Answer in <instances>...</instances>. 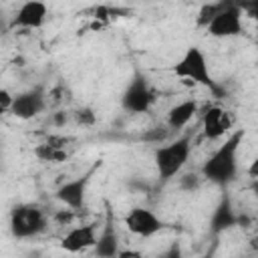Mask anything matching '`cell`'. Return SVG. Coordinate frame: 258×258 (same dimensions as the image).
<instances>
[{"mask_svg": "<svg viewBox=\"0 0 258 258\" xmlns=\"http://www.w3.org/2000/svg\"><path fill=\"white\" fill-rule=\"evenodd\" d=\"M12 103H14V97L8 93V89H2V91H0V109H2L4 113H10Z\"/></svg>", "mask_w": 258, "mask_h": 258, "instance_id": "cell-17", "label": "cell"}, {"mask_svg": "<svg viewBox=\"0 0 258 258\" xmlns=\"http://www.w3.org/2000/svg\"><path fill=\"white\" fill-rule=\"evenodd\" d=\"M97 240H99V236L95 232V226L93 224H85V226H77V228L69 230L62 236L60 246H62V250L77 254V252H83L87 248H95Z\"/></svg>", "mask_w": 258, "mask_h": 258, "instance_id": "cell-10", "label": "cell"}, {"mask_svg": "<svg viewBox=\"0 0 258 258\" xmlns=\"http://www.w3.org/2000/svg\"><path fill=\"white\" fill-rule=\"evenodd\" d=\"M252 191L258 196V179H254V183H252Z\"/></svg>", "mask_w": 258, "mask_h": 258, "instance_id": "cell-21", "label": "cell"}, {"mask_svg": "<svg viewBox=\"0 0 258 258\" xmlns=\"http://www.w3.org/2000/svg\"><path fill=\"white\" fill-rule=\"evenodd\" d=\"M246 173H248V177H252V179H258V157L250 161V165H248Z\"/></svg>", "mask_w": 258, "mask_h": 258, "instance_id": "cell-18", "label": "cell"}, {"mask_svg": "<svg viewBox=\"0 0 258 258\" xmlns=\"http://www.w3.org/2000/svg\"><path fill=\"white\" fill-rule=\"evenodd\" d=\"M79 121H87V123H91V121H93V115H91V111H87V109L79 111Z\"/></svg>", "mask_w": 258, "mask_h": 258, "instance_id": "cell-19", "label": "cell"}, {"mask_svg": "<svg viewBox=\"0 0 258 258\" xmlns=\"http://www.w3.org/2000/svg\"><path fill=\"white\" fill-rule=\"evenodd\" d=\"M232 127V119H230V113L220 107V105H210L202 117V133L206 139L214 141V139H220L224 137Z\"/></svg>", "mask_w": 258, "mask_h": 258, "instance_id": "cell-8", "label": "cell"}, {"mask_svg": "<svg viewBox=\"0 0 258 258\" xmlns=\"http://www.w3.org/2000/svg\"><path fill=\"white\" fill-rule=\"evenodd\" d=\"M236 4L248 18L258 22V0H236Z\"/></svg>", "mask_w": 258, "mask_h": 258, "instance_id": "cell-16", "label": "cell"}, {"mask_svg": "<svg viewBox=\"0 0 258 258\" xmlns=\"http://www.w3.org/2000/svg\"><path fill=\"white\" fill-rule=\"evenodd\" d=\"M46 14H48V6L42 0H26L18 8L12 24L18 28H40L46 20Z\"/></svg>", "mask_w": 258, "mask_h": 258, "instance_id": "cell-11", "label": "cell"}, {"mask_svg": "<svg viewBox=\"0 0 258 258\" xmlns=\"http://www.w3.org/2000/svg\"><path fill=\"white\" fill-rule=\"evenodd\" d=\"M244 139V131H234L220 147L204 161L202 175L208 181H214L218 185H226L236 177L238 171V147Z\"/></svg>", "mask_w": 258, "mask_h": 258, "instance_id": "cell-1", "label": "cell"}, {"mask_svg": "<svg viewBox=\"0 0 258 258\" xmlns=\"http://www.w3.org/2000/svg\"><path fill=\"white\" fill-rule=\"evenodd\" d=\"M95 254L97 256H117L119 254V242H117V234H115L111 222H107L103 234L99 236V240L95 244Z\"/></svg>", "mask_w": 258, "mask_h": 258, "instance_id": "cell-14", "label": "cell"}, {"mask_svg": "<svg viewBox=\"0 0 258 258\" xmlns=\"http://www.w3.org/2000/svg\"><path fill=\"white\" fill-rule=\"evenodd\" d=\"M123 222H125V228L131 234L141 236V238H151V236H155L163 228L161 220L151 210H147V208H133V210H129Z\"/></svg>", "mask_w": 258, "mask_h": 258, "instance_id": "cell-7", "label": "cell"}, {"mask_svg": "<svg viewBox=\"0 0 258 258\" xmlns=\"http://www.w3.org/2000/svg\"><path fill=\"white\" fill-rule=\"evenodd\" d=\"M198 113V103L194 99H185L177 105H173L167 113V125L171 129H183L191 119L194 115Z\"/></svg>", "mask_w": 258, "mask_h": 258, "instance_id": "cell-13", "label": "cell"}, {"mask_svg": "<svg viewBox=\"0 0 258 258\" xmlns=\"http://www.w3.org/2000/svg\"><path fill=\"white\" fill-rule=\"evenodd\" d=\"M173 75H177L194 85H202L210 91H216V83L212 79L208 58L200 46H189L183 52V56L173 64Z\"/></svg>", "mask_w": 258, "mask_h": 258, "instance_id": "cell-3", "label": "cell"}, {"mask_svg": "<svg viewBox=\"0 0 258 258\" xmlns=\"http://www.w3.org/2000/svg\"><path fill=\"white\" fill-rule=\"evenodd\" d=\"M208 34L214 38H232L242 34L244 26H242V10L238 8L236 2H230L218 10V14L212 18V22L206 26Z\"/></svg>", "mask_w": 258, "mask_h": 258, "instance_id": "cell-5", "label": "cell"}, {"mask_svg": "<svg viewBox=\"0 0 258 258\" xmlns=\"http://www.w3.org/2000/svg\"><path fill=\"white\" fill-rule=\"evenodd\" d=\"M222 6H224V2H222V4H206V6H202V10H200V14H198V24H200V26H208Z\"/></svg>", "mask_w": 258, "mask_h": 258, "instance_id": "cell-15", "label": "cell"}, {"mask_svg": "<svg viewBox=\"0 0 258 258\" xmlns=\"http://www.w3.org/2000/svg\"><path fill=\"white\" fill-rule=\"evenodd\" d=\"M89 179H91V171L81 175V177H75V179H69V181L60 183L56 187V191H54L56 200L62 202L64 206H69L71 210H83Z\"/></svg>", "mask_w": 258, "mask_h": 258, "instance_id": "cell-9", "label": "cell"}, {"mask_svg": "<svg viewBox=\"0 0 258 258\" xmlns=\"http://www.w3.org/2000/svg\"><path fill=\"white\" fill-rule=\"evenodd\" d=\"M250 246H252L254 250H258V236H252V238H250Z\"/></svg>", "mask_w": 258, "mask_h": 258, "instance_id": "cell-20", "label": "cell"}, {"mask_svg": "<svg viewBox=\"0 0 258 258\" xmlns=\"http://www.w3.org/2000/svg\"><path fill=\"white\" fill-rule=\"evenodd\" d=\"M44 212L34 204L16 206L10 214V232L16 238H32L44 230Z\"/></svg>", "mask_w": 258, "mask_h": 258, "instance_id": "cell-4", "label": "cell"}, {"mask_svg": "<svg viewBox=\"0 0 258 258\" xmlns=\"http://www.w3.org/2000/svg\"><path fill=\"white\" fill-rule=\"evenodd\" d=\"M153 99L155 97H153V91L149 89L147 81L141 77H135L125 89V93L121 97V105L129 113H147Z\"/></svg>", "mask_w": 258, "mask_h": 258, "instance_id": "cell-6", "label": "cell"}, {"mask_svg": "<svg viewBox=\"0 0 258 258\" xmlns=\"http://www.w3.org/2000/svg\"><path fill=\"white\" fill-rule=\"evenodd\" d=\"M189 153H191V139L187 135L179 137V139H175V141H171L167 145L157 147L155 153H153L157 175L163 181H167L173 175H177L183 169V165L187 163Z\"/></svg>", "mask_w": 258, "mask_h": 258, "instance_id": "cell-2", "label": "cell"}, {"mask_svg": "<svg viewBox=\"0 0 258 258\" xmlns=\"http://www.w3.org/2000/svg\"><path fill=\"white\" fill-rule=\"evenodd\" d=\"M44 109V93L40 89H32L14 97L10 113L18 119H32Z\"/></svg>", "mask_w": 258, "mask_h": 258, "instance_id": "cell-12", "label": "cell"}]
</instances>
